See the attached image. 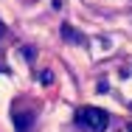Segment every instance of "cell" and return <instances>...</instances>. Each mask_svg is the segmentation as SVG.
I'll use <instances>...</instances> for the list:
<instances>
[{
	"label": "cell",
	"mask_w": 132,
	"mask_h": 132,
	"mask_svg": "<svg viewBox=\"0 0 132 132\" xmlns=\"http://www.w3.org/2000/svg\"><path fill=\"white\" fill-rule=\"evenodd\" d=\"M76 127L81 132H107L110 115L98 107H79L76 110Z\"/></svg>",
	"instance_id": "6da1fadb"
},
{
	"label": "cell",
	"mask_w": 132,
	"mask_h": 132,
	"mask_svg": "<svg viewBox=\"0 0 132 132\" xmlns=\"http://www.w3.org/2000/svg\"><path fill=\"white\" fill-rule=\"evenodd\" d=\"M14 127H17V132H31V127H34V112L14 110Z\"/></svg>",
	"instance_id": "7a4b0ae2"
},
{
	"label": "cell",
	"mask_w": 132,
	"mask_h": 132,
	"mask_svg": "<svg viewBox=\"0 0 132 132\" xmlns=\"http://www.w3.org/2000/svg\"><path fill=\"white\" fill-rule=\"evenodd\" d=\"M62 37H65L68 42H73V45H79V42H81V34L76 31V28H70V26H62Z\"/></svg>",
	"instance_id": "3957f363"
},
{
	"label": "cell",
	"mask_w": 132,
	"mask_h": 132,
	"mask_svg": "<svg viewBox=\"0 0 132 132\" xmlns=\"http://www.w3.org/2000/svg\"><path fill=\"white\" fill-rule=\"evenodd\" d=\"M51 79H53L51 70H42V73H39V81H42V84H51Z\"/></svg>",
	"instance_id": "277c9868"
},
{
	"label": "cell",
	"mask_w": 132,
	"mask_h": 132,
	"mask_svg": "<svg viewBox=\"0 0 132 132\" xmlns=\"http://www.w3.org/2000/svg\"><path fill=\"white\" fill-rule=\"evenodd\" d=\"M121 132H132V124H127V127H121Z\"/></svg>",
	"instance_id": "5b68a950"
},
{
	"label": "cell",
	"mask_w": 132,
	"mask_h": 132,
	"mask_svg": "<svg viewBox=\"0 0 132 132\" xmlns=\"http://www.w3.org/2000/svg\"><path fill=\"white\" fill-rule=\"evenodd\" d=\"M3 34H6V26H3V23H0V37H3Z\"/></svg>",
	"instance_id": "8992f818"
}]
</instances>
